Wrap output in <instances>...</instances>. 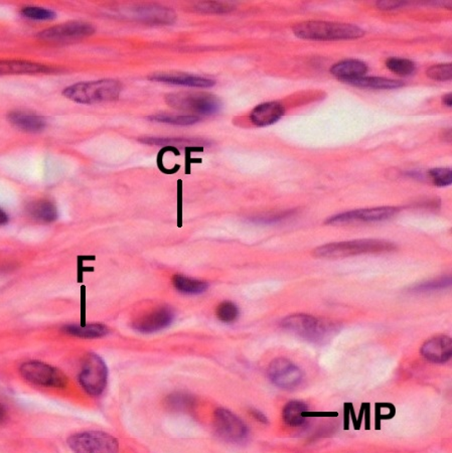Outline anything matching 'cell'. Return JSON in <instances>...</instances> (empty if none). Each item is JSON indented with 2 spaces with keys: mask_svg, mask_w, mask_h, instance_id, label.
<instances>
[{
  "mask_svg": "<svg viewBox=\"0 0 452 453\" xmlns=\"http://www.w3.org/2000/svg\"><path fill=\"white\" fill-rule=\"evenodd\" d=\"M149 79L154 82L194 88H210L215 86L216 84L214 80L197 77V76L184 75V73H153Z\"/></svg>",
  "mask_w": 452,
  "mask_h": 453,
  "instance_id": "obj_16",
  "label": "cell"
},
{
  "mask_svg": "<svg viewBox=\"0 0 452 453\" xmlns=\"http://www.w3.org/2000/svg\"><path fill=\"white\" fill-rule=\"evenodd\" d=\"M28 213L33 220L42 223H52L58 218V210L52 201L40 200L33 201L28 208Z\"/></svg>",
  "mask_w": 452,
  "mask_h": 453,
  "instance_id": "obj_20",
  "label": "cell"
},
{
  "mask_svg": "<svg viewBox=\"0 0 452 453\" xmlns=\"http://www.w3.org/2000/svg\"><path fill=\"white\" fill-rule=\"evenodd\" d=\"M7 222H8V216L0 208V226H4Z\"/></svg>",
  "mask_w": 452,
  "mask_h": 453,
  "instance_id": "obj_39",
  "label": "cell"
},
{
  "mask_svg": "<svg viewBox=\"0 0 452 453\" xmlns=\"http://www.w3.org/2000/svg\"><path fill=\"white\" fill-rule=\"evenodd\" d=\"M216 317L221 322L231 324V322H234L239 317V310H238L235 303L225 301L216 308Z\"/></svg>",
  "mask_w": 452,
  "mask_h": 453,
  "instance_id": "obj_29",
  "label": "cell"
},
{
  "mask_svg": "<svg viewBox=\"0 0 452 453\" xmlns=\"http://www.w3.org/2000/svg\"><path fill=\"white\" fill-rule=\"evenodd\" d=\"M268 376L275 386L285 390L296 388L303 378L301 370L289 360L283 358H278L271 362Z\"/></svg>",
  "mask_w": 452,
  "mask_h": 453,
  "instance_id": "obj_10",
  "label": "cell"
},
{
  "mask_svg": "<svg viewBox=\"0 0 452 453\" xmlns=\"http://www.w3.org/2000/svg\"><path fill=\"white\" fill-rule=\"evenodd\" d=\"M442 102H444V105H446V107H448V108H451L452 105L451 93L444 95V98H442Z\"/></svg>",
  "mask_w": 452,
  "mask_h": 453,
  "instance_id": "obj_38",
  "label": "cell"
},
{
  "mask_svg": "<svg viewBox=\"0 0 452 453\" xmlns=\"http://www.w3.org/2000/svg\"><path fill=\"white\" fill-rule=\"evenodd\" d=\"M282 326L311 341H323L337 331V324L330 320L308 314L289 315L282 320Z\"/></svg>",
  "mask_w": 452,
  "mask_h": 453,
  "instance_id": "obj_4",
  "label": "cell"
},
{
  "mask_svg": "<svg viewBox=\"0 0 452 453\" xmlns=\"http://www.w3.org/2000/svg\"><path fill=\"white\" fill-rule=\"evenodd\" d=\"M173 283L177 290L185 294H201L208 289V284L206 282L190 278L184 275H175L173 277Z\"/></svg>",
  "mask_w": 452,
  "mask_h": 453,
  "instance_id": "obj_25",
  "label": "cell"
},
{
  "mask_svg": "<svg viewBox=\"0 0 452 453\" xmlns=\"http://www.w3.org/2000/svg\"><path fill=\"white\" fill-rule=\"evenodd\" d=\"M347 84L373 90H391L403 86V83L400 81L387 79V78L366 77V76L360 79L352 81Z\"/></svg>",
  "mask_w": 452,
  "mask_h": 453,
  "instance_id": "obj_23",
  "label": "cell"
},
{
  "mask_svg": "<svg viewBox=\"0 0 452 453\" xmlns=\"http://www.w3.org/2000/svg\"><path fill=\"white\" fill-rule=\"evenodd\" d=\"M421 353L426 360L434 364H444L452 355L451 339L446 336H434L421 348Z\"/></svg>",
  "mask_w": 452,
  "mask_h": 453,
  "instance_id": "obj_14",
  "label": "cell"
},
{
  "mask_svg": "<svg viewBox=\"0 0 452 453\" xmlns=\"http://www.w3.org/2000/svg\"><path fill=\"white\" fill-rule=\"evenodd\" d=\"M396 249L393 243L384 240H356L332 243L315 249V255L323 258H342L361 254L391 252Z\"/></svg>",
  "mask_w": 452,
  "mask_h": 453,
  "instance_id": "obj_3",
  "label": "cell"
},
{
  "mask_svg": "<svg viewBox=\"0 0 452 453\" xmlns=\"http://www.w3.org/2000/svg\"><path fill=\"white\" fill-rule=\"evenodd\" d=\"M403 1H379L378 2V7L381 9H385V11H389V9L397 8V7L403 6Z\"/></svg>",
  "mask_w": 452,
  "mask_h": 453,
  "instance_id": "obj_35",
  "label": "cell"
},
{
  "mask_svg": "<svg viewBox=\"0 0 452 453\" xmlns=\"http://www.w3.org/2000/svg\"><path fill=\"white\" fill-rule=\"evenodd\" d=\"M451 286V278L449 276L441 277V278L431 280V281L421 283L419 286L413 287L414 291L417 293H427V291L439 290V289L446 288Z\"/></svg>",
  "mask_w": 452,
  "mask_h": 453,
  "instance_id": "obj_31",
  "label": "cell"
},
{
  "mask_svg": "<svg viewBox=\"0 0 452 453\" xmlns=\"http://www.w3.org/2000/svg\"><path fill=\"white\" fill-rule=\"evenodd\" d=\"M168 106L178 110L199 114V115H213L221 109V101L215 95L199 93V92H180L166 96Z\"/></svg>",
  "mask_w": 452,
  "mask_h": 453,
  "instance_id": "obj_5",
  "label": "cell"
},
{
  "mask_svg": "<svg viewBox=\"0 0 452 453\" xmlns=\"http://www.w3.org/2000/svg\"><path fill=\"white\" fill-rule=\"evenodd\" d=\"M308 411V407L306 403L301 401H291L285 405L283 409L282 416L285 423L289 426L299 427L306 423L304 413Z\"/></svg>",
  "mask_w": 452,
  "mask_h": 453,
  "instance_id": "obj_22",
  "label": "cell"
},
{
  "mask_svg": "<svg viewBox=\"0 0 452 453\" xmlns=\"http://www.w3.org/2000/svg\"><path fill=\"white\" fill-rule=\"evenodd\" d=\"M426 73L432 80L440 81V82L451 80V64H440V65L432 66L431 68L428 69Z\"/></svg>",
  "mask_w": 452,
  "mask_h": 453,
  "instance_id": "obj_30",
  "label": "cell"
},
{
  "mask_svg": "<svg viewBox=\"0 0 452 453\" xmlns=\"http://www.w3.org/2000/svg\"><path fill=\"white\" fill-rule=\"evenodd\" d=\"M173 312L170 307H159L135 320L133 327L142 334L156 333L170 326Z\"/></svg>",
  "mask_w": 452,
  "mask_h": 453,
  "instance_id": "obj_13",
  "label": "cell"
},
{
  "mask_svg": "<svg viewBox=\"0 0 452 453\" xmlns=\"http://www.w3.org/2000/svg\"><path fill=\"white\" fill-rule=\"evenodd\" d=\"M7 117L11 124L23 131L35 134V132L42 131L46 127V120L44 117L35 114L14 111L9 113Z\"/></svg>",
  "mask_w": 452,
  "mask_h": 453,
  "instance_id": "obj_19",
  "label": "cell"
},
{
  "mask_svg": "<svg viewBox=\"0 0 452 453\" xmlns=\"http://www.w3.org/2000/svg\"><path fill=\"white\" fill-rule=\"evenodd\" d=\"M108 369L105 362L96 353H89L85 358L79 381L83 389L92 396H99L105 390Z\"/></svg>",
  "mask_w": 452,
  "mask_h": 453,
  "instance_id": "obj_7",
  "label": "cell"
},
{
  "mask_svg": "<svg viewBox=\"0 0 452 453\" xmlns=\"http://www.w3.org/2000/svg\"><path fill=\"white\" fill-rule=\"evenodd\" d=\"M251 414L253 415L254 418L257 421L262 422V423H268L267 417L262 413V412L258 411V410H251Z\"/></svg>",
  "mask_w": 452,
  "mask_h": 453,
  "instance_id": "obj_36",
  "label": "cell"
},
{
  "mask_svg": "<svg viewBox=\"0 0 452 453\" xmlns=\"http://www.w3.org/2000/svg\"><path fill=\"white\" fill-rule=\"evenodd\" d=\"M95 30L89 23L71 21L64 25H56L39 34L40 39L47 42H70L80 40L94 34Z\"/></svg>",
  "mask_w": 452,
  "mask_h": 453,
  "instance_id": "obj_11",
  "label": "cell"
},
{
  "mask_svg": "<svg viewBox=\"0 0 452 453\" xmlns=\"http://www.w3.org/2000/svg\"><path fill=\"white\" fill-rule=\"evenodd\" d=\"M368 72L367 64L359 60H346L335 64L330 69V73L337 79L344 83L365 77Z\"/></svg>",
  "mask_w": 452,
  "mask_h": 453,
  "instance_id": "obj_18",
  "label": "cell"
},
{
  "mask_svg": "<svg viewBox=\"0 0 452 453\" xmlns=\"http://www.w3.org/2000/svg\"><path fill=\"white\" fill-rule=\"evenodd\" d=\"M284 106L278 102H268L254 108L250 118L257 127H268L274 124L284 115Z\"/></svg>",
  "mask_w": 452,
  "mask_h": 453,
  "instance_id": "obj_17",
  "label": "cell"
},
{
  "mask_svg": "<svg viewBox=\"0 0 452 453\" xmlns=\"http://www.w3.org/2000/svg\"><path fill=\"white\" fill-rule=\"evenodd\" d=\"M196 8L204 11V13H221L232 11L234 6L230 4H224V2L204 1L197 4Z\"/></svg>",
  "mask_w": 452,
  "mask_h": 453,
  "instance_id": "obj_34",
  "label": "cell"
},
{
  "mask_svg": "<svg viewBox=\"0 0 452 453\" xmlns=\"http://www.w3.org/2000/svg\"><path fill=\"white\" fill-rule=\"evenodd\" d=\"M64 331L78 338L96 339L105 336L108 333V329L101 324H89L84 326L71 324L64 327Z\"/></svg>",
  "mask_w": 452,
  "mask_h": 453,
  "instance_id": "obj_24",
  "label": "cell"
},
{
  "mask_svg": "<svg viewBox=\"0 0 452 453\" xmlns=\"http://www.w3.org/2000/svg\"><path fill=\"white\" fill-rule=\"evenodd\" d=\"M166 404L173 411L189 412L196 407L197 400L194 396L189 394L173 393L168 396Z\"/></svg>",
  "mask_w": 452,
  "mask_h": 453,
  "instance_id": "obj_26",
  "label": "cell"
},
{
  "mask_svg": "<svg viewBox=\"0 0 452 453\" xmlns=\"http://www.w3.org/2000/svg\"><path fill=\"white\" fill-rule=\"evenodd\" d=\"M149 120L156 122L166 123L173 125H192L201 120L197 115H170V114H158L149 117Z\"/></svg>",
  "mask_w": 452,
  "mask_h": 453,
  "instance_id": "obj_27",
  "label": "cell"
},
{
  "mask_svg": "<svg viewBox=\"0 0 452 453\" xmlns=\"http://www.w3.org/2000/svg\"><path fill=\"white\" fill-rule=\"evenodd\" d=\"M23 16L30 20H53L56 14L50 9L40 8V7H25L23 9Z\"/></svg>",
  "mask_w": 452,
  "mask_h": 453,
  "instance_id": "obj_33",
  "label": "cell"
},
{
  "mask_svg": "<svg viewBox=\"0 0 452 453\" xmlns=\"http://www.w3.org/2000/svg\"><path fill=\"white\" fill-rule=\"evenodd\" d=\"M20 371L23 378L33 385L63 389L68 384V378L63 372L59 371L57 367L50 366L45 363L37 362V360L21 365Z\"/></svg>",
  "mask_w": 452,
  "mask_h": 453,
  "instance_id": "obj_8",
  "label": "cell"
},
{
  "mask_svg": "<svg viewBox=\"0 0 452 453\" xmlns=\"http://www.w3.org/2000/svg\"><path fill=\"white\" fill-rule=\"evenodd\" d=\"M121 91L122 86L120 82L107 79L78 83L64 90V95L77 103L95 104L117 100Z\"/></svg>",
  "mask_w": 452,
  "mask_h": 453,
  "instance_id": "obj_2",
  "label": "cell"
},
{
  "mask_svg": "<svg viewBox=\"0 0 452 453\" xmlns=\"http://www.w3.org/2000/svg\"><path fill=\"white\" fill-rule=\"evenodd\" d=\"M294 33L301 39L313 40H353L365 34L357 25L328 21H304L294 25Z\"/></svg>",
  "mask_w": 452,
  "mask_h": 453,
  "instance_id": "obj_1",
  "label": "cell"
},
{
  "mask_svg": "<svg viewBox=\"0 0 452 453\" xmlns=\"http://www.w3.org/2000/svg\"><path fill=\"white\" fill-rule=\"evenodd\" d=\"M216 433L230 442H241L248 436V427L237 415L229 410L219 408L214 414Z\"/></svg>",
  "mask_w": 452,
  "mask_h": 453,
  "instance_id": "obj_9",
  "label": "cell"
},
{
  "mask_svg": "<svg viewBox=\"0 0 452 453\" xmlns=\"http://www.w3.org/2000/svg\"><path fill=\"white\" fill-rule=\"evenodd\" d=\"M68 445L75 453H117L119 450L117 440L101 431L75 434L69 438Z\"/></svg>",
  "mask_w": 452,
  "mask_h": 453,
  "instance_id": "obj_6",
  "label": "cell"
},
{
  "mask_svg": "<svg viewBox=\"0 0 452 453\" xmlns=\"http://www.w3.org/2000/svg\"><path fill=\"white\" fill-rule=\"evenodd\" d=\"M398 208L394 207H381L364 208V210L349 211L339 213L327 220V224L340 225L353 222H379L394 217Z\"/></svg>",
  "mask_w": 452,
  "mask_h": 453,
  "instance_id": "obj_12",
  "label": "cell"
},
{
  "mask_svg": "<svg viewBox=\"0 0 452 453\" xmlns=\"http://www.w3.org/2000/svg\"><path fill=\"white\" fill-rule=\"evenodd\" d=\"M7 420V410L4 404L0 403V424H4Z\"/></svg>",
  "mask_w": 452,
  "mask_h": 453,
  "instance_id": "obj_37",
  "label": "cell"
},
{
  "mask_svg": "<svg viewBox=\"0 0 452 453\" xmlns=\"http://www.w3.org/2000/svg\"><path fill=\"white\" fill-rule=\"evenodd\" d=\"M47 68L39 64L21 61H0V75L11 73H37L46 72Z\"/></svg>",
  "mask_w": 452,
  "mask_h": 453,
  "instance_id": "obj_21",
  "label": "cell"
},
{
  "mask_svg": "<svg viewBox=\"0 0 452 453\" xmlns=\"http://www.w3.org/2000/svg\"><path fill=\"white\" fill-rule=\"evenodd\" d=\"M434 184L437 187H448L452 182V174L451 168H434L429 172Z\"/></svg>",
  "mask_w": 452,
  "mask_h": 453,
  "instance_id": "obj_32",
  "label": "cell"
},
{
  "mask_svg": "<svg viewBox=\"0 0 452 453\" xmlns=\"http://www.w3.org/2000/svg\"><path fill=\"white\" fill-rule=\"evenodd\" d=\"M387 68L391 72L399 76L412 75L415 72V64L408 59L390 58L386 63Z\"/></svg>",
  "mask_w": 452,
  "mask_h": 453,
  "instance_id": "obj_28",
  "label": "cell"
},
{
  "mask_svg": "<svg viewBox=\"0 0 452 453\" xmlns=\"http://www.w3.org/2000/svg\"><path fill=\"white\" fill-rule=\"evenodd\" d=\"M133 20L153 23V25H170L175 20V13L170 9L158 6H142L130 11Z\"/></svg>",
  "mask_w": 452,
  "mask_h": 453,
  "instance_id": "obj_15",
  "label": "cell"
}]
</instances>
